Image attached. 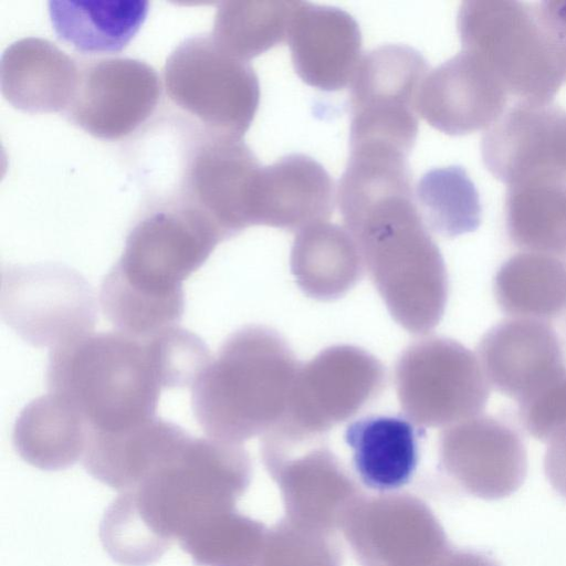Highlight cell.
I'll list each match as a JSON object with an SVG mask.
<instances>
[{"label":"cell","instance_id":"cell-1","mask_svg":"<svg viewBox=\"0 0 566 566\" xmlns=\"http://www.w3.org/2000/svg\"><path fill=\"white\" fill-rule=\"evenodd\" d=\"M224 239L219 226L181 193L148 208L102 282L99 301L107 319L137 336L174 326L185 310L181 282Z\"/></svg>","mask_w":566,"mask_h":566},{"label":"cell","instance_id":"cell-2","mask_svg":"<svg viewBox=\"0 0 566 566\" xmlns=\"http://www.w3.org/2000/svg\"><path fill=\"white\" fill-rule=\"evenodd\" d=\"M157 333L91 332L51 348L49 392L74 407L91 432L155 417L160 391L167 389Z\"/></svg>","mask_w":566,"mask_h":566},{"label":"cell","instance_id":"cell-3","mask_svg":"<svg viewBox=\"0 0 566 566\" xmlns=\"http://www.w3.org/2000/svg\"><path fill=\"white\" fill-rule=\"evenodd\" d=\"M344 223L396 323L411 334L432 331L444 314L448 273L413 193L375 201L345 217Z\"/></svg>","mask_w":566,"mask_h":566},{"label":"cell","instance_id":"cell-4","mask_svg":"<svg viewBox=\"0 0 566 566\" xmlns=\"http://www.w3.org/2000/svg\"><path fill=\"white\" fill-rule=\"evenodd\" d=\"M300 366L272 328L238 329L191 387L198 423L210 434L234 440L270 432L285 415Z\"/></svg>","mask_w":566,"mask_h":566},{"label":"cell","instance_id":"cell-5","mask_svg":"<svg viewBox=\"0 0 566 566\" xmlns=\"http://www.w3.org/2000/svg\"><path fill=\"white\" fill-rule=\"evenodd\" d=\"M464 2L458 18L463 50L476 54L507 93L544 104L566 77V46L537 9Z\"/></svg>","mask_w":566,"mask_h":566},{"label":"cell","instance_id":"cell-6","mask_svg":"<svg viewBox=\"0 0 566 566\" xmlns=\"http://www.w3.org/2000/svg\"><path fill=\"white\" fill-rule=\"evenodd\" d=\"M164 84L179 108L214 134L242 138L259 107L255 72L220 49L211 35L188 38L171 52Z\"/></svg>","mask_w":566,"mask_h":566},{"label":"cell","instance_id":"cell-7","mask_svg":"<svg viewBox=\"0 0 566 566\" xmlns=\"http://www.w3.org/2000/svg\"><path fill=\"white\" fill-rule=\"evenodd\" d=\"M394 382L403 416L420 428L482 413L491 389L476 354L441 336L410 344L396 361Z\"/></svg>","mask_w":566,"mask_h":566},{"label":"cell","instance_id":"cell-8","mask_svg":"<svg viewBox=\"0 0 566 566\" xmlns=\"http://www.w3.org/2000/svg\"><path fill=\"white\" fill-rule=\"evenodd\" d=\"M386 385L384 365L352 345H335L301 364L283 419L269 432L296 441L322 433L357 415Z\"/></svg>","mask_w":566,"mask_h":566},{"label":"cell","instance_id":"cell-9","mask_svg":"<svg viewBox=\"0 0 566 566\" xmlns=\"http://www.w3.org/2000/svg\"><path fill=\"white\" fill-rule=\"evenodd\" d=\"M1 313L27 343L52 348L92 332L96 301L87 281L61 264H15L2 270Z\"/></svg>","mask_w":566,"mask_h":566},{"label":"cell","instance_id":"cell-10","mask_svg":"<svg viewBox=\"0 0 566 566\" xmlns=\"http://www.w3.org/2000/svg\"><path fill=\"white\" fill-rule=\"evenodd\" d=\"M427 74V61L408 45H381L365 55L352 81L349 144H380L409 154L418 135L417 97Z\"/></svg>","mask_w":566,"mask_h":566},{"label":"cell","instance_id":"cell-11","mask_svg":"<svg viewBox=\"0 0 566 566\" xmlns=\"http://www.w3.org/2000/svg\"><path fill=\"white\" fill-rule=\"evenodd\" d=\"M161 84L156 70L132 57L91 61L81 69L70 119L87 134L118 140L138 129L154 114Z\"/></svg>","mask_w":566,"mask_h":566},{"label":"cell","instance_id":"cell-12","mask_svg":"<svg viewBox=\"0 0 566 566\" xmlns=\"http://www.w3.org/2000/svg\"><path fill=\"white\" fill-rule=\"evenodd\" d=\"M260 169L242 138L205 129L190 149L181 195L229 238L253 226V195Z\"/></svg>","mask_w":566,"mask_h":566},{"label":"cell","instance_id":"cell-13","mask_svg":"<svg viewBox=\"0 0 566 566\" xmlns=\"http://www.w3.org/2000/svg\"><path fill=\"white\" fill-rule=\"evenodd\" d=\"M476 356L491 388L517 403L566 370V352L546 321L511 317L480 339Z\"/></svg>","mask_w":566,"mask_h":566},{"label":"cell","instance_id":"cell-14","mask_svg":"<svg viewBox=\"0 0 566 566\" xmlns=\"http://www.w3.org/2000/svg\"><path fill=\"white\" fill-rule=\"evenodd\" d=\"M506 101V91L485 63L463 50L428 72L416 109L436 129L461 135L491 125Z\"/></svg>","mask_w":566,"mask_h":566},{"label":"cell","instance_id":"cell-15","mask_svg":"<svg viewBox=\"0 0 566 566\" xmlns=\"http://www.w3.org/2000/svg\"><path fill=\"white\" fill-rule=\"evenodd\" d=\"M297 75L308 85L338 91L361 61V33L346 11L294 1L286 39Z\"/></svg>","mask_w":566,"mask_h":566},{"label":"cell","instance_id":"cell-16","mask_svg":"<svg viewBox=\"0 0 566 566\" xmlns=\"http://www.w3.org/2000/svg\"><path fill=\"white\" fill-rule=\"evenodd\" d=\"M334 203V182L326 169L306 155L291 154L261 167L253 195V226L298 232L328 221Z\"/></svg>","mask_w":566,"mask_h":566},{"label":"cell","instance_id":"cell-17","mask_svg":"<svg viewBox=\"0 0 566 566\" xmlns=\"http://www.w3.org/2000/svg\"><path fill=\"white\" fill-rule=\"evenodd\" d=\"M81 69L54 43L23 38L2 53L0 86L3 97L25 113H57L71 106Z\"/></svg>","mask_w":566,"mask_h":566},{"label":"cell","instance_id":"cell-18","mask_svg":"<svg viewBox=\"0 0 566 566\" xmlns=\"http://www.w3.org/2000/svg\"><path fill=\"white\" fill-rule=\"evenodd\" d=\"M440 443L447 460L472 471L493 496L512 491L525 475L523 436L504 417L480 413L448 426Z\"/></svg>","mask_w":566,"mask_h":566},{"label":"cell","instance_id":"cell-19","mask_svg":"<svg viewBox=\"0 0 566 566\" xmlns=\"http://www.w3.org/2000/svg\"><path fill=\"white\" fill-rule=\"evenodd\" d=\"M419 431L405 416L375 415L346 427L353 467L363 484L377 492L407 485L419 462Z\"/></svg>","mask_w":566,"mask_h":566},{"label":"cell","instance_id":"cell-20","mask_svg":"<svg viewBox=\"0 0 566 566\" xmlns=\"http://www.w3.org/2000/svg\"><path fill=\"white\" fill-rule=\"evenodd\" d=\"M365 270L358 244L338 224L319 222L298 231L291 271L300 289L318 301H333L353 289Z\"/></svg>","mask_w":566,"mask_h":566},{"label":"cell","instance_id":"cell-21","mask_svg":"<svg viewBox=\"0 0 566 566\" xmlns=\"http://www.w3.org/2000/svg\"><path fill=\"white\" fill-rule=\"evenodd\" d=\"M146 0H51L49 14L57 36L85 54L122 51L146 20Z\"/></svg>","mask_w":566,"mask_h":566},{"label":"cell","instance_id":"cell-22","mask_svg":"<svg viewBox=\"0 0 566 566\" xmlns=\"http://www.w3.org/2000/svg\"><path fill=\"white\" fill-rule=\"evenodd\" d=\"M493 293L511 317L554 319L566 311V263L545 253H517L497 270Z\"/></svg>","mask_w":566,"mask_h":566},{"label":"cell","instance_id":"cell-23","mask_svg":"<svg viewBox=\"0 0 566 566\" xmlns=\"http://www.w3.org/2000/svg\"><path fill=\"white\" fill-rule=\"evenodd\" d=\"M565 186L549 181L512 186L507 232L516 247L558 258L566 255Z\"/></svg>","mask_w":566,"mask_h":566},{"label":"cell","instance_id":"cell-24","mask_svg":"<svg viewBox=\"0 0 566 566\" xmlns=\"http://www.w3.org/2000/svg\"><path fill=\"white\" fill-rule=\"evenodd\" d=\"M294 1H223L211 36L224 52L248 62L286 41Z\"/></svg>","mask_w":566,"mask_h":566},{"label":"cell","instance_id":"cell-25","mask_svg":"<svg viewBox=\"0 0 566 566\" xmlns=\"http://www.w3.org/2000/svg\"><path fill=\"white\" fill-rule=\"evenodd\" d=\"M416 206L430 232L446 238L475 230L480 206L473 184L459 167L426 172L416 187Z\"/></svg>","mask_w":566,"mask_h":566},{"label":"cell","instance_id":"cell-26","mask_svg":"<svg viewBox=\"0 0 566 566\" xmlns=\"http://www.w3.org/2000/svg\"><path fill=\"white\" fill-rule=\"evenodd\" d=\"M91 428L77 410L61 397L48 392L29 402L18 416L13 437L24 451L73 449Z\"/></svg>","mask_w":566,"mask_h":566},{"label":"cell","instance_id":"cell-27","mask_svg":"<svg viewBox=\"0 0 566 566\" xmlns=\"http://www.w3.org/2000/svg\"><path fill=\"white\" fill-rule=\"evenodd\" d=\"M517 405L522 428L535 439L548 442L566 429V370Z\"/></svg>","mask_w":566,"mask_h":566},{"label":"cell","instance_id":"cell-28","mask_svg":"<svg viewBox=\"0 0 566 566\" xmlns=\"http://www.w3.org/2000/svg\"><path fill=\"white\" fill-rule=\"evenodd\" d=\"M544 467L553 486L566 497V429L548 441Z\"/></svg>","mask_w":566,"mask_h":566}]
</instances>
